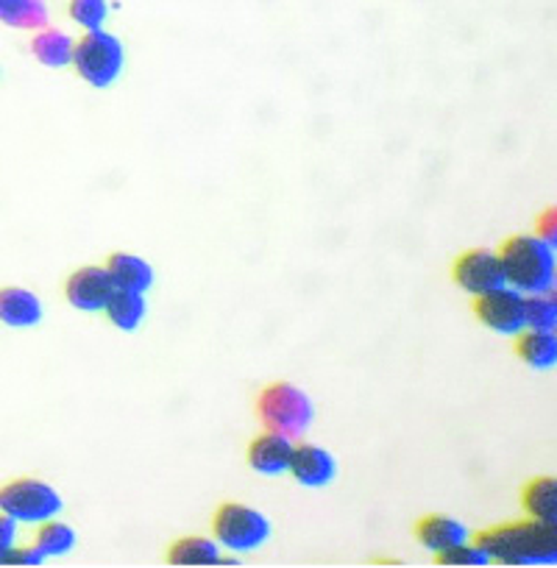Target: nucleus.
Here are the masks:
<instances>
[{
	"label": "nucleus",
	"instance_id": "obj_1",
	"mask_svg": "<svg viewBox=\"0 0 557 568\" xmlns=\"http://www.w3.org/2000/svg\"><path fill=\"white\" fill-rule=\"evenodd\" d=\"M477 544L490 560L505 566H555L557 562V524L524 521L502 524L477 535Z\"/></svg>",
	"mask_w": 557,
	"mask_h": 568
},
{
	"label": "nucleus",
	"instance_id": "obj_9",
	"mask_svg": "<svg viewBox=\"0 0 557 568\" xmlns=\"http://www.w3.org/2000/svg\"><path fill=\"white\" fill-rule=\"evenodd\" d=\"M112 293L114 282L107 267L101 265L79 267L64 282V298H68L70 307L81 310V313H101Z\"/></svg>",
	"mask_w": 557,
	"mask_h": 568
},
{
	"label": "nucleus",
	"instance_id": "obj_25",
	"mask_svg": "<svg viewBox=\"0 0 557 568\" xmlns=\"http://www.w3.org/2000/svg\"><path fill=\"white\" fill-rule=\"evenodd\" d=\"M45 555L37 546H18L14 544L7 555L0 557V566H42Z\"/></svg>",
	"mask_w": 557,
	"mask_h": 568
},
{
	"label": "nucleus",
	"instance_id": "obj_18",
	"mask_svg": "<svg viewBox=\"0 0 557 568\" xmlns=\"http://www.w3.org/2000/svg\"><path fill=\"white\" fill-rule=\"evenodd\" d=\"M521 505L529 518L546 524H557V479L535 477L524 485Z\"/></svg>",
	"mask_w": 557,
	"mask_h": 568
},
{
	"label": "nucleus",
	"instance_id": "obj_19",
	"mask_svg": "<svg viewBox=\"0 0 557 568\" xmlns=\"http://www.w3.org/2000/svg\"><path fill=\"white\" fill-rule=\"evenodd\" d=\"M0 23L9 29L40 31L51 23L45 0H0Z\"/></svg>",
	"mask_w": 557,
	"mask_h": 568
},
{
	"label": "nucleus",
	"instance_id": "obj_11",
	"mask_svg": "<svg viewBox=\"0 0 557 568\" xmlns=\"http://www.w3.org/2000/svg\"><path fill=\"white\" fill-rule=\"evenodd\" d=\"M249 466L254 468L262 477H278V474H287L293 457V440L285 435L265 433L260 438H254L249 444Z\"/></svg>",
	"mask_w": 557,
	"mask_h": 568
},
{
	"label": "nucleus",
	"instance_id": "obj_26",
	"mask_svg": "<svg viewBox=\"0 0 557 568\" xmlns=\"http://www.w3.org/2000/svg\"><path fill=\"white\" fill-rule=\"evenodd\" d=\"M535 237H540L544 243H549L551 248L557 245V210H555V206H549V210H546L544 215L538 217V229H535Z\"/></svg>",
	"mask_w": 557,
	"mask_h": 568
},
{
	"label": "nucleus",
	"instance_id": "obj_24",
	"mask_svg": "<svg viewBox=\"0 0 557 568\" xmlns=\"http://www.w3.org/2000/svg\"><path fill=\"white\" fill-rule=\"evenodd\" d=\"M438 557V566H463V568H483V566H490V557L488 551L483 549L479 544H460V546H452V549L440 551Z\"/></svg>",
	"mask_w": 557,
	"mask_h": 568
},
{
	"label": "nucleus",
	"instance_id": "obj_23",
	"mask_svg": "<svg viewBox=\"0 0 557 568\" xmlns=\"http://www.w3.org/2000/svg\"><path fill=\"white\" fill-rule=\"evenodd\" d=\"M70 20L79 23L81 29L87 31H98L103 29L109 18V3L107 0H70Z\"/></svg>",
	"mask_w": 557,
	"mask_h": 568
},
{
	"label": "nucleus",
	"instance_id": "obj_14",
	"mask_svg": "<svg viewBox=\"0 0 557 568\" xmlns=\"http://www.w3.org/2000/svg\"><path fill=\"white\" fill-rule=\"evenodd\" d=\"M103 267L112 276L114 287H123V291L149 293L151 284H154V267H151V262H145L143 256L129 254V251L112 254Z\"/></svg>",
	"mask_w": 557,
	"mask_h": 568
},
{
	"label": "nucleus",
	"instance_id": "obj_7",
	"mask_svg": "<svg viewBox=\"0 0 557 568\" xmlns=\"http://www.w3.org/2000/svg\"><path fill=\"white\" fill-rule=\"evenodd\" d=\"M474 315L479 324L488 326L496 335H513L524 329V293H518L510 284H502L488 293L474 296Z\"/></svg>",
	"mask_w": 557,
	"mask_h": 568
},
{
	"label": "nucleus",
	"instance_id": "obj_12",
	"mask_svg": "<svg viewBox=\"0 0 557 568\" xmlns=\"http://www.w3.org/2000/svg\"><path fill=\"white\" fill-rule=\"evenodd\" d=\"M415 538L424 549H429L433 555L452 549V546H460L472 538L468 527L457 518L444 516V513H433V516H424L422 521L415 524Z\"/></svg>",
	"mask_w": 557,
	"mask_h": 568
},
{
	"label": "nucleus",
	"instance_id": "obj_15",
	"mask_svg": "<svg viewBox=\"0 0 557 568\" xmlns=\"http://www.w3.org/2000/svg\"><path fill=\"white\" fill-rule=\"evenodd\" d=\"M221 546L212 538H201V535H188V538L173 540L168 549V562L182 568H210L221 562Z\"/></svg>",
	"mask_w": 557,
	"mask_h": 568
},
{
	"label": "nucleus",
	"instance_id": "obj_3",
	"mask_svg": "<svg viewBox=\"0 0 557 568\" xmlns=\"http://www.w3.org/2000/svg\"><path fill=\"white\" fill-rule=\"evenodd\" d=\"M256 415L267 433L296 440L307 435L315 420V404L302 387L291 382H271L256 396Z\"/></svg>",
	"mask_w": 557,
	"mask_h": 568
},
{
	"label": "nucleus",
	"instance_id": "obj_13",
	"mask_svg": "<svg viewBox=\"0 0 557 568\" xmlns=\"http://www.w3.org/2000/svg\"><path fill=\"white\" fill-rule=\"evenodd\" d=\"M45 318L40 296L26 287H0V324L12 329H29Z\"/></svg>",
	"mask_w": 557,
	"mask_h": 568
},
{
	"label": "nucleus",
	"instance_id": "obj_2",
	"mask_svg": "<svg viewBox=\"0 0 557 568\" xmlns=\"http://www.w3.org/2000/svg\"><path fill=\"white\" fill-rule=\"evenodd\" d=\"M505 271V284L516 287L524 296L533 293H555L557 282V260L555 248L540 237L529 234H516L505 240L496 251Z\"/></svg>",
	"mask_w": 557,
	"mask_h": 568
},
{
	"label": "nucleus",
	"instance_id": "obj_4",
	"mask_svg": "<svg viewBox=\"0 0 557 568\" xmlns=\"http://www.w3.org/2000/svg\"><path fill=\"white\" fill-rule=\"evenodd\" d=\"M75 73L95 90H107L114 81L123 75L125 68V48L109 31H87L73 48V62Z\"/></svg>",
	"mask_w": 557,
	"mask_h": 568
},
{
	"label": "nucleus",
	"instance_id": "obj_10",
	"mask_svg": "<svg viewBox=\"0 0 557 568\" xmlns=\"http://www.w3.org/2000/svg\"><path fill=\"white\" fill-rule=\"evenodd\" d=\"M287 471L293 474L298 485L304 488H326L330 483H335L337 477V460L332 457V452H326L324 446L315 444H302L293 446L291 468Z\"/></svg>",
	"mask_w": 557,
	"mask_h": 568
},
{
	"label": "nucleus",
	"instance_id": "obj_21",
	"mask_svg": "<svg viewBox=\"0 0 557 568\" xmlns=\"http://www.w3.org/2000/svg\"><path fill=\"white\" fill-rule=\"evenodd\" d=\"M75 529L68 527L64 521H57V518H51V521H42L40 524V532H37L34 538V546L37 549L48 557H64L70 555V551L75 549Z\"/></svg>",
	"mask_w": 557,
	"mask_h": 568
},
{
	"label": "nucleus",
	"instance_id": "obj_6",
	"mask_svg": "<svg viewBox=\"0 0 557 568\" xmlns=\"http://www.w3.org/2000/svg\"><path fill=\"white\" fill-rule=\"evenodd\" d=\"M212 532L221 549L234 551V555H249L265 546L271 538V521L265 513L254 510V507L237 505V501H226L217 507L215 518H212Z\"/></svg>",
	"mask_w": 557,
	"mask_h": 568
},
{
	"label": "nucleus",
	"instance_id": "obj_16",
	"mask_svg": "<svg viewBox=\"0 0 557 568\" xmlns=\"http://www.w3.org/2000/svg\"><path fill=\"white\" fill-rule=\"evenodd\" d=\"M516 354L535 371L555 368L557 365V335L546 329H527L516 335Z\"/></svg>",
	"mask_w": 557,
	"mask_h": 568
},
{
	"label": "nucleus",
	"instance_id": "obj_17",
	"mask_svg": "<svg viewBox=\"0 0 557 568\" xmlns=\"http://www.w3.org/2000/svg\"><path fill=\"white\" fill-rule=\"evenodd\" d=\"M103 313H107L109 324L118 326V329L136 332L140 326H143L145 313H149V304H145V293L114 287V293L109 296Z\"/></svg>",
	"mask_w": 557,
	"mask_h": 568
},
{
	"label": "nucleus",
	"instance_id": "obj_20",
	"mask_svg": "<svg viewBox=\"0 0 557 568\" xmlns=\"http://www.w3.org/2000/svg\"><path fill=\"white\" fill-rule=\"evenodd\" d=\"M73 37L64 34V31L59 29H40L37 31L34 42H31V53L37 57V62L45 64V68H68L70 62H73Z\"/></svg>",
	"mask_w": 557,
	"mask_h": 568
},
{
	"label": "nucleus",
	"instance_id": "obj_5",
	"mask_svg": "<svg viewBox=\"0 0 557 568\" xmlns=\"http://www.w3.org/2000/svg\"><path fill=\"white\" fill-rule=\"evenodd\" d=\"M64 510V499L53 485L34 477H20L0 488V513L18 524H42Z\"/></svg>",
	"mask_w": 557,
	"mask_h": 568
},
{
	"label": "nucleus",
	"instance_id": "obj_22",
	"mask_svg": "<svg viewBox=\"0 0 557 568\" xmlns=\"http://www.w3.org/2000/svg\"><path fill=\"white\" fill-rule=\"evenodd\" d=\"M524 324H527V329L555 332L557 326L555 293H533V296H524Z\"/></svg>",
	"mask_w": 557,
	"mask_h": 568
},
{
	"label": "nucleus",
	"instance_id": "obj_8",
	"mask_svg": "<svg viewBox=\"0 0 557 568\" xmlns=\"http://www.w3.org/2000/svg\"><path fill=\"white\" fill-rule=\"evenodd\" d=\"M452 278H455L457 287L466 291L468 296H479V293L502 287L505 284V271H502V262L496 251L472 248L457 256L455 265H452Z\"/></svg>",
	"mask_w": 557,
	"mask_h": 568
},
{
	"label": "nucleus",
	"instance_id": "obj_27",
	"mask_svg": "<svg viewBox=\"0 0 557 568\" xmlns=\"http://www.w3.org/2000/svg\"><path fill=\"white\" fill-rule=\"evenodd\" d=\"M14 544H18V521L9 518L7 513H0V557L7 555Z\"/></svg>",
	"mask_w": 557,
	"mask_h": 568
}]
</instances>
